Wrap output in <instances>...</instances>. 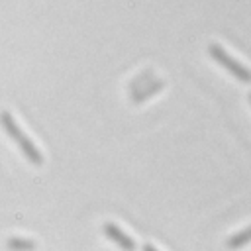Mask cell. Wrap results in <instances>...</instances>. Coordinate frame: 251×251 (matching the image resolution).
Listing matches in <instances>:
<instances>
[{"instance_id":"277c9868","label":"cell","mask_w":251,"mask_h":251,"mask_svg":"<svg viewBox=\"0 0 251 251\" xmlns=\"http://www.w3.org/2000/svg\"><path fill=\"white\" fill-rule=\"evenodd\" d=\"M6 247L10 251H33L35 243L31 239H24V237H10L6 241Z\"/></svg>"},{"instance_id":"52a82bcc","label":"cell","mask_w":251,"mask_h":251,"mask_svg":"<svg viewBox=\"0 0 251 251\" xmlns=\"http://www.w3.org/2000/svg\"><path fill=\"white\" fill-rule=\"evenodd\" d=\"M143 251H157L153 245H143Z\"/></svg>"},{"instance_id":"3957f363","label":"cell","mask_w":251,"mask_h":251,"mask_svg":"<svg viewBox=\"0 0 251 251\" xmlns=\"http://www.w3.org/2000/svg\"><path fill=\"white\" fill-rule=\"evenodd\" d=\"M0 126H2V129H4V131H6V133H8L16 143L24 137V133H22L20 126L16 124V120L12 118V114H10V112H6V110H4V112H0Z\"/></svg>"},{"instance_id":"5b68a950","label":"cell","mask_w":251,"mask_h":251,"mask_svg":"<svg viewBox=\"0 0 251 251\" xmlns=\"http://www.w3.org/2000/svg\"><path fill=\"white\" fill-rule=\"evenodd\" d=\"M249 241H251V226H249L247 229L237 231L235 235H231V237L227 239V247H229V249H237V247H243V245L249 243Z\"/></svg>"},{"instance_id":"8992f818","label":"cell","mask_w":251,"mask_h":251,"mask_svg":"<svg viewBox=\"0 0 251 251\" xmlns=\"http://www.w3.org/2000/svg\"><path fill=\"white\" fill-rule=\"evenodd\" d=\"M159 88H163V82L161 80H157V82H153L149 88H145L143 92H137V94H133V102H141V100H145L147 96H151L153 92H157Z\"/></svg>"},{"instance_id":"ba28073f","label":"cell","mask_w":251,"mask_h":251,"mask_svg":"<svg viewBox=\"0 0 251 251\" xmlns=\"http://www.w3.org/2000/svg\"><path fill=\"white\" fill-rule=\"evenodd\" d=\"M249 100H251V94H249Z\"/></svg>"},{"instance_id":"7a4b0ae2","label":"cell","mask_w":251,"mask_h":251,"mask_svg":"<svg viewBox=\"0 0 251 251\" xmlns=\"http://www.w3.org/2000/svg\"><path fill=\"white\" fill-rule=\"evenodd\" d=\"M104 233H106L108 239H112L114 243H118L124 251H133V249H135L133 239H131L129 235H126L116 224H104Z\"/></svg>"},{"instance_id":"6da1fadb","label":"cell","mask_w":251,"mask_h":251,"mask_svg":"<svg viewBox=\"0 0 251 251\" xmlns=\"http://www.w3.org/2000/svg\"><path fill=\"white\" fill-rule=\"evenodd\" d=\"M208 53H210V57H212L216 63H220L224 69H227L235 78H239V80H243V82H251V71L245 69L241 63H237L233 57H229L220 45L212 43V45L208 47Z\"/></svg>"}]
</instances>
